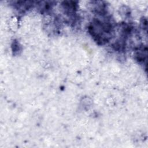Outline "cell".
<instances>
[{"mask_svg": "<svg viewBox=\"0 0 148 148\" xmlns=\"http://www.w3.org/2000/svg\"><path fill=\"white\" fill-rule=\"evenodd\" d=\"M89 32L94 39L99 44H105L110 39L113 27L108 18H94L89 25Z\"/></svg>", "mask_w": 148, "mask_h": 148, "instance_id": "obj_1", "label": "cell"}, {"mask_svg": "<svg viewBox=\"0 0 148 148\" xmlns=\"http://www.w3.org/2000/svg\"><path fill=\"white\" fill-rule=\"evenodd\" d=\"M62 6L66 14L72 16L75 14L77 9L76 1H64L62 3Z\"/></svg>", "mask_w": 148, "mask_h": 148, "instance_id": "obj_2", "label": "cell"}, {"mask_svg": "<svg viewBox=\"0 0 148 148\" xmlns=\"http://www.w3.org/2000/svg\"><path fill=\"white\" fill-rule=\"evenodd\" d=\"M136 60L139 61V62H143L145 61L146 62V58H147V48L145 47H140L136 52Z\"/></svg>", "mask_w": 148, "mask_h": 148, "instance_id": "obj_3", "label": "cell"}]
</instances>
